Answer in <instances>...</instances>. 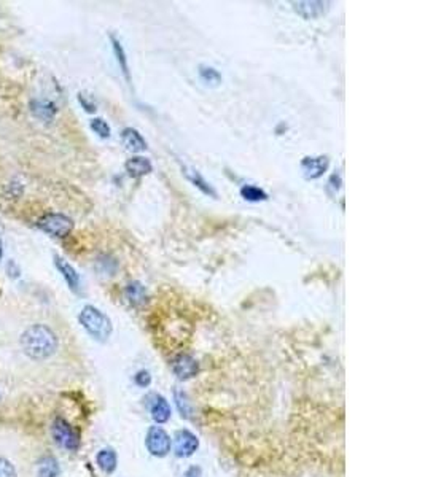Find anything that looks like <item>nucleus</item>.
<instances>
[{
	"label": "nucleus",
	"instance_id": "nucleus-1",
	"mask_svg": "<svg viewBox=\"0 0 425 477\" xmlns=\"http://www.w3.org/2000/svg\"><path fill=\"white\" fill-rule=\"evenodd\" d=\"M21 347L29 358L42 361L56 353L58 338L47 325H32L21 336Z\"/></svg>",
	"mask_w": 425,
	"mask_h": 477
},
{
	"label": "nucleus",
	"instance_id": "nucleus-2",
	"mask_svg": "<svg viewBox=\"0 0 425 477\" xmlns=\"http://www.w3.org/2000/svg\"><path fill=\"white\" fill-rule=\"evenodd\" d=\"M80 325L87 329V333L94 338L99 342H106V340L112 336L113 326L112 321L106 314H102L101 310L94 307V305H87L82 309V312L78 315Z\"/></svg>",
	"mask_w": 425,
	"mask_h": 477
},
{
	"label": "nucleus",
	"instance_id": "nucleus-3",
	"mask_svg": "<svg viewBox=\"0 0 425 477\" xmlns=\"http://www.w3.org/2000/svg\"><path fill=\"white\" fill-rule=\"evenodd\" d=\"M37 228L53 237H66L73 229V222L62 213H47L38 220Z\"/></svg>",
	"mask_w": 425,
	"mask_h": 477
},
{
	"label": "nucleus",
	"instance_id": "nucleus-4",
	"mask_svg": "<svg viewBox=\"0 0 425 477\" xmlns=\"http://www.w3.org/2000/svg\"><path fill=\"white\" fill-rule=\"evenodd\" d=\"M51 433H53L54 441H56V443L61 447H64V449H67V450H77L78 449V445H80L78 434L75 433L72 426L69 425L66 420L61 419V417L54 419L53 426H51Z\"/></svg>",
	"mask_w": 425,
	"mask_h": 477
},
{
	"label": "nucleus",
	"instance_id": "nucleus-5",
	"mask_svg": "<svg viewBox=\"0 0 425 477\" xmlns=\"http://www.w3.org/2000/svg\"><path fill=\"white\" fill-rule=\"evenodd\" d=\"M147 449L153 456H166L171 452V438L169 434L159 426H152L147 433V439H145Z\"/></svg>",
	"mask_w": 425,
	"mask_h": 477
},
{
	"label": "nucleus",
	"instance_id": "nucleus-6",
	"mask_svg": "<svg viewBox=\"0 0 425 477\" xmlns=\"http://www.w3.org/2000/svg\"><path fill=\"white\" fill-rule=\"evenodd\" d=\"M198 447H199V441L192 431L188 430L177 431L176 438H174V450H176V455L179 456V458H187V456H192L194 452L198 450Z\"/></svg>",
	"mask_w": 425,
	"mask_h": 477
},
{
	"label": "nucleus",
	"instance_id": "nucleus-7",
	"mask_svg": "<svg viewBox=\"0 0 425 477\" xmlns=\"http://www.w3.org/2000/svg\"><path fill=\"white\" fill-rule=\"evenodd\" d=\"M293 10L304 19H317L323 16L330 10V2L322 0H304V2H293Z\"/></svg>",
	"mask_w": 425,
	"mask_h": 477
},
{
	"label": "nucleus",
	"instance_id": "nucleus-8",
	"mask_svg": "<svg viewBox=\"0 0 425 477\" xmlns=\"http://www.w3.org/2000/svg\"><path fill=\"white\" fill-rule=\"evenodd\" d=\"M172 371L180 380H188L199 373L198 361L188 353H180L172 361Z\"/></svg>",
	"mask_w": 425,
	"mask_h": 477
},
{
	"label": "nucleus",
	"instance_id": "nucleus-9",
	"mask_svg": "<svg viewBox=\"0 0 425 477\" xmlns=\"http://www.w3.org/2000/svg\"><path fill=\"white\" fill-rule=\"evenodd\" d=\"M330 161L327 156L317 158H304L301 161V170L306 180H317L327 172Z\"/></svg>",
	"mask_w": 425,
	"mask_h": 477
},
{
	"label": "nucleus",
	"instance_id": "nucleus-10",
	"mask_svg": "<svg viewBox=\"0 0 425 477\" xmlns=\"http://www.w3.org/2000/svg\"><path fill=\"white\" fill-rule=\"evenodd\" d=\"M54 264H56L59 272L62 274V277L67 282L69 288L75 291V293H78L80 291V275H78L77 270L73 269V266L69 264L66 259L61 258V256H54Z\"/></svg>",
	"mask_w": 425,
	"mask_h": 477
},
{
	"label": "nucleus",
	"instance_id": "nucleus-11",
	"mask_svg": "<svg viewBox=\"0 0 425 477\" xmlns=\"http://www.w3.org/2000/svg\"><path fill=\"white\" fill-rule=\"evenodd\" d=\"M122 140H123V145L126 147L128 152H131V153H141V152H143L145 148H147V142H145L142 134L134 128L123 129Z\"/></svg>",
	"mask_w": 425,
	"mask_h": 477
},
{
	"label": "nucleus",
	"instance_id": "nucleus-12",
	"mask_svg": "<svg viewBox=\"0 0 425 477\" xmlns=\"http://www.w3.org/2000/svg\"><path fill=\"white\" fill-rule=\"evenodd\" d=\"M182 172H183L185 177H187L189 182L194 185V187L201 191V193H204L206 196H211V198H217V191L214 189L212 185L209 183L207 180L204 178L196 169L188 167V165H182Z\"/></svg>",
	"mask_w": 425,
	"mask_h": 477
},
{
	"label": "nucleus",
	"instance_id": "nucleus-13",
	"mask_svg": "<svg viewBox=\"0 0 425 477\" xmlns=\"http://www.w3.org/2000/svg\"><path fill=\"white\" fill-rule=\"evenodd\" d=\"M150 412H152V419L157 423H166L171 419V406L161 395H154L152 404H150Z\"/></svg>",
	"mask_w": 425,
	"mask_h": 477
},
{
	"label": "nucleus",
	"instance_id": "nucleus-14",
	"mask_svg": "<svg viewBox=\"0 0 425 477\" xmlns=\"http://www.w3.org/2000/svg\"><path fill=\"white\" fill-rule=\"evenodd\" d=\"M31 112L36 118L43 119V121H51L56 115L58 108L56 105L49 100H32L31 102Z\"/></svg>",
	"mask_w": 425,
	"mask_h": 477
},
{
	"label": "nucleus",
	"instance_id": "nucleus-15",
	"mask_svg": "<svg viewBox=\"0 0 425 477\" xmlns=\"http://www.w3.org/2000/svg\"><path fill=\"white\" fill-rule=\"evenodd\" d=\"M124 169H126V172L131 175V177H142V175H147L152 172L153 165L147 158L133 156L131 159L126 161Z\"/></svg>",
	"mask_w": 425,
	"mask_h": 477
},
{
	"label": "nucleus",
	"instance_id": "nucleus-16",
	"mask_svg": "<svg viewBox=\"0 0 425 477\" xmlns=\"http://www.w3.org/2000/svg\"><path fill=\"white\" fill-rule=\"evenodd\" d=\"M110 40H112L113 53H115V58H117V62L119 65V69H122V72L124 75V78H126V82L131 83V73H129L128 58H126V53H124L123 45L117 37H115V35H110Z\"/></svg>",
	"mask_w": 425,
	"mask_h": 477
},
{
	"label": "nucleus",
	"instance_id": "nucleus-17",
	"mask_svg": "<svg viewBox=\"0 0 425 477\" xmlns=\"http://www.w3.org/2000/svg\"><path fill=\"white\" fill-rule=\"evenodd\" d=\"M124 294H126L129 304L133 305H141L147 301V290H145V286L141 282L128 283Z\"/></svg>",
	"mask_w": 425,
	"mask_h": 477
},
{
	"label": "nucleus",
	"instance_id": "nucleus-18",
	"mask_svg": "<svg viewBox=\"0 0 425 477\" xmlns=\"http://www.w3.org/2000/svg\"><path fill=\"white\" fill-rule=\"evenodd\" d=\"M97 465L99 468H101L104 473H113L115 468H117V454L112 449H102L97 454Z\"/></svg>",
	"mask_w": 425,
	"mask_h": 477
},
{
	"label": "nucleus",
	"instance_id": "nucleus-19",
	"mask_svg": "<svg viewBox=\"0 0 425 477\" xmlns=\"http://www.w3.org/2000/svg\"><path fill=\"white\" fill-rule=\"evenodd\" d=\"M38 477H58L59 476V465L56 458L53 456H43L40 458L37 466Z\"/></svg>",
	"mask_w": 425,
	"mask_h": 477
},
{
	"label": "nucleus",
	"instance_id": "nucleus-20",
	"mask_svg": "<svg viewBox=\"0 0 425 477\" xmlns=\"http://www.w3.org/2000/svg\"><path fill=\"white\" fill-rule=\"evenodd\" d=\"M174 399H176L180 415L185 417V419H189V417L193 415V406L189 403L187 393H185L183 390L176 388L174 390Z\"/></svg>",
	"mask_w": 425,
	"mask_h": 477
},
{
	"label": "nucleus",
	"instance_id": "nucleus-21",
	"mask_svg": "<svg viewBox=\"0 0 425 477\" xmlns=\"http://www.w3.org/2000/svg\"><path fill=\"white\" fill-rule=\"evenodd\" d=\"M241 196L249 202H260V200L268 199V194L262 188L255 187V185H244L241 188Z\"/></svg>",
	"mask_w": 425,
	"mask_h": 477
},
{
	"label": "nucleus",
	"instance_id": "nucleus-22",
	"mask_svg": "<svg viewBox=\"0 0 425 477\" xmlns=\"http://www.w3.org/2000/svg\"><path fill=\"white\" fill-rule=\"evenodd\" d=\"M199 77L203 78V82L211 83V84H218L222 83V75L217 69L209 67V65H201L199 67Z\"/></svg>",
	"mask_w": 425,
	"mask_h": 477
},
{
	"label": "nucleus",
	"instance_id": "nucleus-23",
	"mask_svg": "<svg viewBox=\"0 0 425 477\" xmlns=\"http://www.w3.org/2000/svg\"><path fill=\"white\" fill-rule=\"evenodd\" d=\"M89 128H91L94 134H97L101 139H108L110 132H112L107 121H104L102 118H93L91 123H89Z\"/></svg>",
	"mask_w": 425,
	"mask_h": 477
},
{
	"label": "nucleus",
	"instance_id": "nucleus-24",
	"mask_svg": "<svg viewBox=\"0 0 425 477\" xmlns=\"http://www.w3.org/2000/svg\"><path fill=\"white\" fill-rule=\"evenodd\" d=\"M0 477H16L14 466L5 458H0Z\"/></svg>",
	"mask_w": 425,
	"mask_h": 477
},
{
	"label": "nucleus",
	"instance_id": "nucleus-25",
	"mask_svg": "<svg viewBox=\"0 0 425 477\" xmlns=\"http://www.w3.org/2000/svg\"><path fill=\"white\" fill-rule=\"evenodd\" d=\"M134 380H136V384L139 386L145 388V386H148L150 382H152V375H150L148 371H139V373L136 374V377H134Z\"/></svg>",
	"mask_w": 425,
	"mask_h": 477
},
{
	"label": "nucleus",
	"instance_id": "nucleus-26",
	"mask_svg": "<svg viewBox=\"0 0 425 477\" xmlns=\"http://www.w3.org/2000/svg\"><path fill=\"white\" fill-rule=\"evenodd\" d=\"M78 100H80V104H82V105H83V108H84V110H87V112H88V113H94V112H96V104H93V102H88V100H87V97H84V94H82V93H80V94H78Z\"/></svg>",
	"mask_w": 425,
	"mask_h": 477
},
{
	"label": "nucleus",
	"instance_id": "nucleus-27",
	"mask_svg": "<svg viewBox=\"0 0 425 477\" xmlns=\"http://www.w3.org/2000/svg\"><path fill=\"white\" fill-rule=\"evenodd\" d=\"M185 477H201V469L193 466V468H189L187 473H185Z\"/></svg>",
	"mask_w": 425,
	"mask_h": 477
},
{
	"label": "nucleus",
	"instance_id": "nucleus-28",
	"mask_svg": "<svg viewBox=\"0 0 425 477\" xmlns=\"http://www.w3.org/2000/svg\"><path fill=\"white\" fill-rule=\"evenodd\" d=\"M2 256H3V244H2V239H0V259H2Z\"/></svg>",
	"mask_w": 425,
	"mask_h": 477
}]
</instances>
